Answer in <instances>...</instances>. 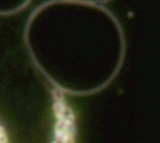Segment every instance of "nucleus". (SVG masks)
Segmentation results:
<instances>
[{
  "instance_id": "f257e3e1",
  "label": "nucleus",
  "mask_w": 160,
  "mask_h": 143,
  "mask_svg": "<svg viewBox=\"0 0 160 143\" xmlns=\"http://www.w3.org/2000/svg\"><path fill=\"white\" fill-rule=\"evenodd\" d=\"M0 143H15L8 128L0 120Z\"/></svg>"
}]
</instances>
